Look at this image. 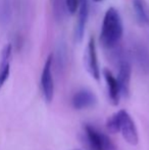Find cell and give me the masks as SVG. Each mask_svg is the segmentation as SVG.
I'll return each instance as SVG.
<instances>
[{
    "label": "cell",
    "mask_w": 149,
    "mask_h": 150,
    "mask_svg": "<svg viewBox=\"0 0 149 150\" xmlns=\"http://www.w3.org/2000/svg\"><path fill=\"white\" fill-rule=\"evenodd\" d=\"M10 74L9 62H0V90L2 89L5 82L8 80Z\"/></svg>",
    "instance_id": "5bb4252c"
},
{
    "label": "cell",
    "mask_w": 149,
    "mask_h": 150,
    "mask_svg": "<svg viewBox=\"0 0 149 150\" xmlns=\"http://www.w3.org/2000/svg\"><path fill=\"white\" fill-rule=\"evenodd\" d=\"M73 150H78V149H73Z\"/></svg>",
    "instance_id": "ac0fdd59"
},
{
    "label": "cell",
    "mask_w": 149,
    "mask_h": 150,
    "mask_svg": "<svg viewBox=\"0 0 149 150\" xmlns=\"http://www.w3.org/2000/svg\"><path fill=\"white\" fill-rule=\"evenodd\" d=\"M11 52H12L11 44H7V45L4 46L1 53V61L0 62H9L10 57H11Z\"/></svg>",
    "instance_id": "9a60e30c"
},
{
    "label": "cell",
    "mask_w": 149,
    "mask_h": 150,
    "mask_svg": "<svg viewBox=\"0 0 149 150\" xmlns=\"http://www.w3.org/2000/svg\"><path fill=\"white\" fill-rule=\"evenodd\" d=\"M119 113V132L121 133L124 139L131 145H137L139 141L138 137V131L136 128V125L134 120H132L131 115L126 110L117 111Z\"/></svg>",
    "instance_id": "3957f363"
},
{
    "label": "cell",
    "mask_w": 149,
    "mask_h": 150,
    "mask_svg": "<svg viewBox=\"0 0 149 150\" xmlns=\"http://www.w3.org/2000/svg\"><path fill=\"white\" fill-rule=\"evenodd\" d=\"M80 0H66V9L70 13L74 14L77 9H79Z\"/></svg>",
    "instance_id": "2e32d148"
},
{
    "label": "cell",
    "mask_w": 149,
    "mask_h": 150,
    "mask_svg": "<svg viewBox=\"0 0 149 150\" xmlns=\"http://www.w3.org/2000/svg\"><path fill=\"white\" fill-rule=\"evenodd\" d=\"M134 56L136 58L138 65L141 67L143 71H149V54L145 47L141 45H138L134 49Z\"/></svg>",
    "instance_id": "8fae6325"
},
{
    "label": "cell",
    "mask_w": 149,
    "mask_h": 150,
    "mask_svg": "<svg viewBox=\"0 0 149 150\" xmlns=\"http://www.w3.org/2000/svg\"><path fill=\"white\" fill-rule=\"evenodd\" d=\"M119 113L115 112L113 113L112 117H108L107 122H106V128H107L108 132L112 134H115V133L119 132Z\"/></svg>",
    "instance_id": "4fadbf2b"
},
{
    "label": "cell",
    "mask_w": 149,
    "mask_h": 150,
    "mask_svg": "<svg viewBox=\"0 0 149 150\" xmlns=\"http://www.w3.org/2000/svg\"><path fill=\"white\" fill-rule=\"evenodd\" d=\"M88 18H89V2L88 0H80L79 16H78V22L75 31V37L78 41H81L83 39Z\"/></svg>",
    "instance_id": "ba28073f"
},
{
    "label": "cell",
    "mask_w": 149,
    "mask_h": 150,
    "mask_svg": "<svg viewBox=\"0 0 149 150\" xmlns=\"http://www.w3.org/2000/svg\"><path fill=\"white\" fill-rule=\"evenodd\" d=\"M84 135L88 146L91 150H117L113 142L104 133L98 131L90 124L84 126Z\"/></svg>",
    "instance_id": "7a4b0ae2"
},
{
    "label": "cell",
    "mask_w": 149,
    "mask_h": 150,
    "mask_svg": "<svg viewBox=\"0 0 149 150\" xmlns=\"http://www.w3.org/2000/svg\"><path fill=\"white\" fill-rule=\"evenodd\" d=\"M86 67L91 75L92 78L99 81L100 79V69L98 65V59H97V52H96V45L95 40L93 37L90 38L88 42L87 47V55H86Z\"/></svg>",
    "instance_id": "8992f818"
},
{
    "label": "cell",
    "mask_w": 149,
    "mask_h": 150,
    "mask_svg": "<svg viewBox=\"0 0 149 150\" xmlns=\"http://www.w3.org/2000/svg\"><path fill=\"white\" fill-rule=\"evenodd\" d=\"M123 22L119 11L114 7H110L105 12L100 34V42L103 47L107 49L115 47L123 37Z\"/></svg>",
    "instance_id": "6da1fadb"
},
{
    "label": "cell",
    "mask_w": 149,
    "mask_h": 150,
    "mask_svg": "<svg viewBox=\"0 0 149 150\" xmlns=\"http://www.w3.org/2000/svg\"><path fill=\"white\" fill-rule=\"evenodd\" d=\"M93 1H95V2H100V1H102V0H93Z\"/></svg>",
    "instance_id": "e0dca14e"
},
{
    "label": "cell",
    "mask_w": 149,
    "mask_h": 150,
    "mask_svg": "<svg viewBox=\"0 0 149 150\" xmlns=\"http://www.w3.org/2000/svg\"><path fill=\"white\" fill-rule=\"evenodd\" d=\"M53 3V13L54 18L57 22H61L64 16L66 6V0H52Z\"/></svg>",
    "instance_id": "7c38bea8"
},
{
    "label": "cell",
    "mask_w": 149,
    "mask_h": 150,
    "mask_svg": "<svg viewBox=\"0 0 149 150\" xmlns=\"http://www.w3.org/2000/svg\"><path fill=\"white\" fill-rule=\"evenodd\" d=\"M52 63L53 56L50 54L45 61L41 75V89L43 97L47 103H50L53 100L54 96V82L52 77Z\"/></svg>",
    "instance_id": "277c9868"
},
{
    "label": "cell",
    "mask_w": 149,
    "mask_h": 150,
    "mask_svg": "<svg viewBox=\"0 0 149 150\" xmlns=\"http://www.w3.org/2000/svg\"><path fill=\"white\" fill-rule=\"evenodd\" d=\"M103 76L105 79L106 85L108 90V97L112 105H117L119 103L121 98V91H119V83L117 81V78L112 74V71L108 69H103Z\"/></svg>",
    "instance_id": "9c48e42d"
},
{
    "label": "cell",
    "mask_w": 149,
    "mask_h": 150,
    "mask_svg": "<svg viewBox=\"0 0 149 150\" xmlns=\"http://www.w3.org/2000/svg\"><path fill=\"white\" fill-rule=\"evenodd\" d=\"M133 9L137 21L142 26H149V5L145 0H133Z\"/></svg>",
    "instance_id": "30bf717a"
},
{
    "label": "cell",
    "mask_w": 149,
    "mask_h": 150,
    "mask_svg": "<svg viewBox=\"0 0 149 150\" xmlns=\"http://www.w3.org/2000/svg\"><path fill=\"white\" fill-rule=\"evenodd\" d=\"M131 64L128 60L121 59L119 61V76H117V83H119L121 96L127 98L130 94V83H131Z\"/></svg>",
    "instance_id": "5b68a950"
},
{
    "label": "cell",
    "mask_w": 149,
    "mask_h": 150,
    "mask_svg": "<svg viewBox=\"0 0 149 150\" xmlns=\"http://www.w3.org/2000/svg\"><path fill=\"white\" fill-rule=\"evenodd\" d=\"M96 103V96L87 89H83L78 91L73 96L72 104L75 109L77 110H82V109L89 108V107L94 106Z\"/></svg>",
    "instance_id": "52a82bcc"
}]
</instances>
